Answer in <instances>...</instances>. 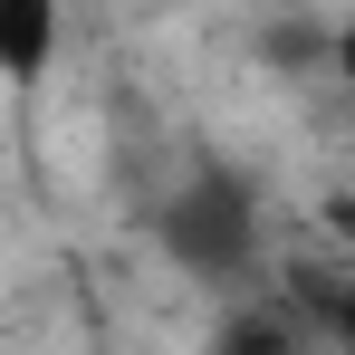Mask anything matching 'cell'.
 <instances>
[{
	"instance_id": "cell-1",
	"label": "cell",
	"mask_w": 355,
	"mask_h": 355,
	"mask_svg": "<svg viewBox=\"0 0 355 355\" xmlns=\"http://www.w3.org/2000/svg\"><path fill=\"white\" fill-rule=\"evenodd\" d=\"M154 240H164V259H173L182 279H202V288H250L259 240H269L259 231V192H250L231 164H202V173L154 211Z\"/></svg>"
},
{
	"instance_id": "cell-2",
	"label": "cell",
	"mask_w": 355,
	"mask_h": 355,
	"mask_svg": "<svg viewBox=\"0 0 355 355\" xmlns=\"http://www.w3.org/2000/svg\"><path fill=\"white\" fill-rule=\"evenodd\" d=\"M202 355H317V346H307V317H297V307H269V297H231Z\"/></svg>"
},
{
	"instance_id": "cell-3",
	"label": "cell",
	"mask_w": 355,
	"mask_h": 355,
	"mask_svg": "<svg viewBox=\"0 0 355 355\" xmlns=\"http://www.w3.org/2000/svg\"><path fill=\"white\" fill-rule=\"evenodd\" d=\"M58 67V0H0V87H39Z\"/></svg>"
},
{
	"instance_id": "cell-4",
	"label": "cell",
	"mask_w": 355,
	"mask_h": 355,
	"mask_svg": "<svg viewBox=\"0 0 355 355\" xmlns=\"http://www.w3.org/2000/svg\"><path fill=\"white\" fill-rule=\"evenodd\" d=\"M327 39H336V19H269L259 29V58L279 67V77H317L327 67Z\"/></svg>"
},
{
	"instance_id": "cell-5",
	"label": "cell",
	"mask_w": 355,
	"mask_h": 355,
	"mask_svg": "<svg viewBox=\"0 0 355 355\" xmlns=\"http://www.w3.org/2000/svg\"><path fill=\"white\" fill-rule=\"evenodd\" d=\"M317 317H327V336L355 355V288H317Z\"/></svg>"
},
{
	"instance_id": "cell-6",
	"label": "cell",
	"mask_w": 355,
	"mask_h": 355,
	"mask_svg": "<svg viewBox=\"0 0 355 355\" xmlns=\"http://www.w3.org/2000/svg\"><path fill=\"white\" fill-rule=\"evenodd\" d=\"M327 77L355 96V19H336V39H327Z\"/></svg>"
}]
</instances>
